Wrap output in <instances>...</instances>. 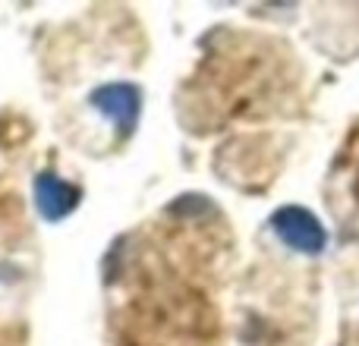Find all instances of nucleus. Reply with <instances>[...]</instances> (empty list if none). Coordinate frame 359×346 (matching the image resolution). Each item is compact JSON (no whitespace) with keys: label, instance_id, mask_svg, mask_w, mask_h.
Returning a JSON list of instances; mask_svg holds the SVG:
<instances>
[{"label":"nucleus","instance_id":"2","mask_svg":"<svg viewBox=\"0 0 359 346\" xmlns=\"http://www.w3.org/2000/svg\"><path fill=\"white\" fill-rule=\"evenodd\" d=\"M95 107H98L104 117H111L114 123L120 126V132H130L139 120V88L133 85H104L95 92Z\"/></svg>","mask_w":359,"mask_h":346},{"label":"nucleus","instance_id":"1","mask_svg":"<svg viewBox=\"0 0 359 346\" xmlns=\"http://www.w3.org/2000/svg\"><path fill=\"white\" fill-rule=\"evenodd\" d=\"M271 227L287 246L299 249V252H322L325 249V230L309 211L303 208H280L271 217Z\"/></svg>","mask_w":359,"mask_h":346},{"label":"nucleus","instance_id":"3","mask_svg":"<svg viewBox=\"0 0 359 346\" xmlns=\"http://www.w3.org/2000/svg\"><path fill=\"white\" fill-rule=\"evenodd\" d=\"M35 202L48 221H60V217H67L69 211L76 208L79 189L63 183V179L54 177V173H41V177L35 179Z\"/></svg>","mask_w":359,"mask_h":346}]
</instances>
